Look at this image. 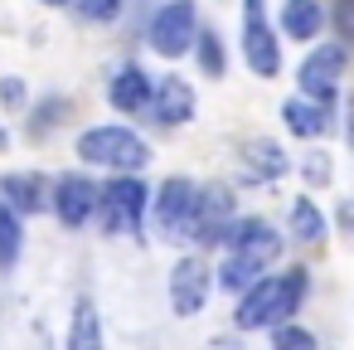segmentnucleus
<instances>
[{"instance_id":"1","label":"nucleus","mask_w":354,"mask_h":350,"mask_svg":"<svg viewBox=\"0 0 354 350\" xmlns=\"http://www.w3.org/2000/svg\"><path fill=\"white\" fill-rule=\"evenodd\" d=\"M306 297V272H281V277H257L238 292L233 326L238 331H272L277 321H291Z\"/></svg>"},{"instance_id":"2","label":"nucleus","mask_w":354,"mask_h":350,"mask_svg":"<svg viewBox=\"0 0 354 350\" xmlns=\"http://www.w3.org/2000/svg\"><path fill=\"white\" fill-rule=\"evenodd\" d=\"M146 200H151V190L141 185L136 170H112V180L97 185V214H93V219H97L112 238H131V234H141Z\"/></svg>"},{"instance_id":"3","label":"nucleus","mask_w":354,"mask_h":350,"mask_svg":"<svg viewBox=\"0 0 354 350\" xmlns=\"http://www.w3.org/2000/svg\"><path fill=\"white\" fill-rule=\"evenodd\" d=\"M78 161L102 170H141L151 161V141L131 127H88L78 137Z\"/></svg>"},{"instance_id":"4","label":"nucleus","mask_w":354,"mask_h":350,"mask_svg":"<svg viewBox=\"0 0 354 350\" xmlns=\"http://www.w3.org/2000/svg\"><path fill=\"white\" fill-rule=\"evenodd\" d=\"M194 35H199V15H194V0H165V6L151 15V49L160 59H185L194 49Z\"/></svg>"},{"instance_id":"5","label":"nucleus","mask_w":354,"mask_h":350,"mask_svg":"<svg viewBox=\"0 0 354 350\" xmlns=\"http://www.w3.org/2000/svg\"><path fill=\"white\" fill-rule=\"evenodd\" d=\"M243 59L257 78L281 73V40L267 20V0H243Z\"/></svg>"},{"instance_id":"6","label":"nucleus","mask_w":354,"mask_h":350,"mask_svg":"<svg viewBox=\"0 0 354 350\" xmlns=\"http://www.w3.org/2000/svg\"><path fill=\"white\" fill-rule=\"evenodd\" d=\"M189 214H194V180L170 175L156 190V234L165 243H189Z\"/></svg>"},{"instance_id":"7","label":"nucleus","mask_w":354,"mask_h":350,"mask_svg":"<svg viewBox=\"0 0 354 350\" xmlns=\"http://www.w3.org/2000/svg\"><path fill=\"white\" fill-rule=\"evenodd\" d=\"M209 292H214V268L204 263V253H185L170 272V306L175 316H199L209 306Z\"/></svg>"},{"instance_id":"8","label":"nucleus","mask_w":354,"mask_h":350,"mask_svg":"<svg viewBox=\"0 0 354 350\" xmlns=\"http://www.w3.org/2000/svg\"><path fill=\"white\" fill-rule=\"evenodd\" d=\"M233 219V195L228 185H194V214H189V243L199 248H214L223 238Z\"/></svg>"},{"instance_id":"9","label":"nucleus","mask_w":354,"mask_h":350,"mask_svg":"<svg viewBox=\"0 0 354 350\" xmlns=\"http://www.w3.org/2000/svg\"><path fill=\"white\" fill-rule=\"evenodd\" d=\"M339 78H344V44H320V49H310V54L301 59V69H296L301 93L315 98V103H335Z\"/></svg>"},{"instance_id":"10","label":"nucleus","mask_w":354,"mask_h":350,"mask_svg":"<svg viewBox=\"0 0 354 350\" xmlns=\"http://www.w3.org/2000/svg\"><path fill=\"white\" fill-rule=\"evenodd\" d=\"M49 204H54V214H59L64 229H83V224L97 214V185H93L88 175L68 170V175H59V180L49 185Z\"/></svg>"},{"instance_id":"11","label":"nucleus","mask_w":354,"mask_h":350,"mask_svg":"<svg viewBox=\"0 0 354 350\" xmlns=\"http://www.w3.org/2000/svg\"><path fill=\"white\" fill-rule=\"evenodd\" d=\"M218 243H223L228 253H248V258H257V263H272V258L281 253V234H277L267 219H257V214H243V219L233 214Z\"/></svg>"},{"instance_id":"12","label":"nucleus","mask_w":354,"mask_h":350,"mask_svg":"<svg viewBox=\"0 0 354 350\" xmlns=\"http://www.w3.org/2000/svg\"><path fill=\"white\" fill-rule=\"evenodd\" d=\"M146 112H151V122L156 127H185L189 117H194V88L185 83V78H175V73H165L160 83H151V103H146Z\"/></svg>"},{"instance_id":"13","label":"nucleus","mask_w":354,"mask_h":350,"mask_svg":"<svg viewBox=\"0 0 354 350\" xmlns=\"http://www.w3.org/2000/svg\"><path fill=\"white\" fill-rule=\"evenodd\" d=\"M0 190H6V204H10L20 219L49 209V180H44L39 170H10L6 180H0Z\"/></svg>"},{"instance_id":"14","label":"nucleus","mask_w":354,"mask_h":350,"mask_svg":"<svg viewBox=\"0 0 354 350\" xmlns=\"http://www.w3.org/2000/svg\"><path fill=\"white\" fill-rule=\"evenodd\" d=\"M281 122H286V132L291 137H325L330 132V103H315V98H286L281 103Z\"/></svg>"},{"instance_id":"15","label":"nucleus","mask_w":354,"mask_h":350,"mask_svg":"<svg viewBox=\"0 0 354 350\" xmlns=\"http://www.w3.org/2000/svg\"><path fill=\"white\" fill-rule=\"evenodd\" d=\"M107 103H112L117 112H127V117L146 112V103H151V78H146V69H136V64L117 69V78H112V88H107Z\"/></svg>"},{"instance_id":"16","label":"nucleus","mask_w":354,"mask_h":350,"mask_svg":"<svg viewBox=\"0 0 354 350\" xmlns=\"http://www.w3.org/2000/svg\"><path fill=\"white\" fill-rule=\"evenodd\" d=\"M243 166H248L257 180H281V175L291 170L286 151H281L272 137H252V141H243Z\"/></svg>"},{"instance_id":"17","label":"nucleus","mask_w":354,"mask_h":350,"mask_svg":"<svg viewBox=\"0 0 354 350\" xmlns=\"http://www.w3.org/2000/svg\"><path fill=\"white\" fill-rule=\"evenodd\" d=\"M325 30V6H320V0H286V6H281V35L286 40H315Z\"/></svg>"},{"instance_id":"18","label":"nucleus","mask_w":354,"mask_h":350,"mask_svg":"<svg viewBox=\"0 0 354 350\" xmlns=\"http://www.w3.org/2000/svg\"><path fill=\"white\" fill-rule=\"evenodd\" d=\"M291 234L301 238V243H320L325 234H330V219L320 214V204L315 200H291Z\"/></svg>"},{"instance_id":"19","label":"nucleus","mask_w":354,"mask_h":350,"mask_svg":"<svg viewBox=\"0 0 354 350\" xmlns=\"http://www.w3.org/2000/svg\"><path fill=\"white\" fill-rule=\"evenodd\" d=\"M20 248H25V224L10 204H0V272H10L20 263Z\"/></svg>"},{"instance_id":"20","label":"nucleus","mask_w":354,"mask_h":350,"mask_svg":"<svg viewBox=\"0 0 354 350\" xmlns=\"http://www.w3.org/2000/svg\"><path fill=\"white\" fill-rule=\"evenodd\" d=\"M68 345L73 350H97L102 345V326H97V306L83 297L78 306H73V331H68Z\"/></svg>"},{"instance_id":"21","label":"nucleus","mask_w":354,"mask_h":350,"mask_svg":"<svg viewBox=\"0 0 354 350\" xmlns=\"http://www.w3.org/2000/svg\"><path fill=\"white\" fill-rule=\"evenodd\" d=\"M262 268H267V263H257V258H248V253H228V263L218 268V282H223L228 292H243L248 282H257Z\"/></svg>"},{"instance_id":"22","label":"nucleus","mask_w":354,"mask_h":350,"mask_svg":"<svg viewBox=\"0 0 354 350\" xmlns=\"http://www.w3.org/2000/svg\"><path fill=\"white\" fill-rule=\"evenodd\" d=\"M194 59H199V73L204 78H223V44H218V35L214 30H199L194 35Z\"/></svg>"},{"instance_id":"23","label":"nucleus","mask_w":354,"mask_h":350,"mask_svg":"<svg viewBox=\"0 0 354 350\" xmlns=\"http://www.w3.org/2000/svg\"><path fill=\"white\" fill-rule=\"evenodd\" d=\"M68 6H73L78 20H88V25H112V20L122 15V0H68Z\"/></svg>"},{"instance_id":"24","label":"nucleus","mask_w":354,"mask_h":350,"mask_svg":"<svg viewBox=\"0 0 354 350\" xmlns=\"http://www.w3.org/2000/svg\"><path fill=\"white\" fill-rule=\"evenodd\" d=\"M64 112H68V103H64V98H49V103H39V107H35V132H44V127H59V122H64Z\"/></svg>"},{"instance_id":"25","label":"nucleus","mask_w":354,"mask_h":350,"mask_svg":"<svg viewBox=\"0 0 354 350\" xmlns=\"http://www.w3.org/2000/svg\"><path fill=\"white\" fill-rule=\"evenodd\" d=\"M272 340H277V345H315V335H310V331H296V326H286V321H277V326H272Z\"/></svg>"},{"instance_id":"26","label":"nucleus","mask_w":354,"mask_h":350,"mask_svg":"<svg viewBox=\"0 0 354 350\" xmlns=\"http://www.w3.org/2000/svg\"><path fill=\"white\" fill-rule=\"evenodd\" d=\"M330 175H335L330 156H310V161H306V180H310V185H330Z\"/></svg>"},{"instance_id":"27","label":"nucleus","mask_w":354,"mask_h":350,"mask_svg":"<svg viewBox=\"0 0 354 350\" xmlns=\"http://www.w3.org/2000/svg\"><path fill=\"white\" fill-rule=\"evenodd\" d=\"M0 103H6V107H25V83L20 78H0Z\"/></svg>"},{"instance_id":"28","label":"nucleus","mask_w":354,"mask_h":350,"mask_svg":"<svg viewBox=\"0 0 354 350\" xmlns=\"http://www.w3.org/2000/svg\"><path fill=\"white\" fill-rule=\"evenodd\" d=\"M44 6H68V0H44Z\"/></svg>"},{"instance_id":"29","label":"nucleus","mask_w":354,"mask_h":350,"mask_svg":"<svg viewBox=\"0 0 354 350\" xmlns=\"http://www.w3.org/2000/svg\"><path fill=\"white\" fill-rule=\"evenodd\" d=\"M6 141H10V137H6V132H0V146H6Z\"/></svg>"}]
</instances>
